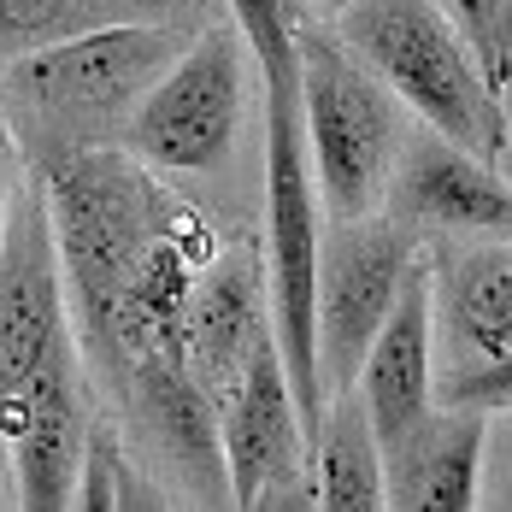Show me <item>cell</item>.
Instances as JSON below:
<instances>
[{
    "mask_svg": "<svg viewBox=\"0 0 512 512\" xmlns=\"http://www.w3.org/2000/svg\"><path fill=\"white\" fill-rule=\"evenodd\" d=\"M71 348H77V330H71L48 201H42V183H30L12 195L6 242H0V424L24 401V389Z\"/></svg>",
    "mask_w": 512,
    "mask_h": 512,
    "instance_id": "obj_6",
    "label": "cell"
},
{
    "mask_svg": "<svg viewBox=\"0 0 512 512\" xmlns=\"http://www.w3.org/2000/svg\"><path fill=\"white\" fill-rule=\"evenodd\" d=\"M389 218L407 224L412 236H483V242H512V183H501L495 165L460 154L454 142L430 136L407 142L395 183H389Z\"/></svg>",
    "mask_w": 512,
    "mask_h": 512,
    "instance_id": "obj_11",
    "label": "cell"
},
{
    "mask_svg": "<svg viewBox=\"0 0 512 512\" xmlns=\"http://www.w3.org/2000/svg\"><path fill=\"white\" fill-rule=\"evenodd\" d=\"M336 42L401 101V112L424 118L430 136L483 165L507 154L512 124L501 89H489L483 65L436 0H354L336 24Z\"/></svg>",
    "mask_w": 512,
    "mask_h": 512,
    "instance_id": "obj_1",
    "label": "cell"
},
{
    "mask_svg": "<svg viewBox=\"0 0 512 512\" xmlns=\"http://www.w3.org/2000/svg\"><path fill=\"white\" fill-rule=\"evenodd\" d=\"M436 407H465V412H512V354L489 359V365H465V371H448L442 389H436Z\"/></svg>",
    "mask_w": 512,
    "mask_h": 512,
    "instance_id": "obj_19",
    "label": "cell"
},
{
    "mask_svg": "<svg viewBox=\"0 0 512 512\" xmlns=\"http://www.w3.org/2000/svg\"><path fill=\"white\" fill-rule=\"evenodd\" d=\"M489 418L436 407L383 448V512H477Z\"/></svg>",
    "mask_w": 512,
    "mask_h": 512,
    "instance_id": "obj_13",
    "label": "cell"
},
{
    "mask_svg": "<svg viewBox=\"0 0 512 512\" xmlns=\"http://www.w3.org/2000/svg\"><path fill=\"white\" fill-rule=\"evenodd\" d=\"M412 259H418V236L395 218H377V212L324 230V242H318V383H324V407L336 395H354L365 348L383 330Z\"/></svg>",
    "mask_w": 512,
    "mask_h": 512,
    "instance_id": "obj_5",
    "label": "cell"
},
{
    "mask_svg": "<svg viewBox=\"0 0 512 512\" xmlns=\"http://www.w3.org/2000/svg\"><path fill=\"white\" fill-rule=\"evenodd\" d=\"M359 412H365L377 448H389L395 436H407L412 424H424L436 412V307H430V259L424 254L412 259L383 330L365 348Z\"/></svg>",
    "mask_w": 512,
    "mask_h": 512,
    "instance_id": "obj_10",
    "label": "cell"
},
{
    "mask_svg": "<svg viewBox=\"0 0 512 512\" xmlns=\"http://www.w3.org/2000/svg\"><path fill=\"white\" fill-rule=\"evenodd\" d=\"M0 512H6V483H0Z\"/></svg>",
    "mask_w": 512,
    "mask_h": 512,
    "instance_id": "obj_26",
    "label": "cell"
},
{
    "mask_svg": "<svg viewBox=\"0 0 512 512\" xmlns=\"http://www.w3.org/2000/svg\"><path fill=\"white\" fill-rule=\"evenodd\" d=\"M242 512H318V495H312V477H301V483H277V489H265V495H254Z\"/></svg>",
    "mask_w": 512,
    "mask_h": 512,
    "instance_id": "obj_23",
    "label": "cell"
},
{
    "mask_svg": "<svg viewBox=\"0 0 512 512\" xmlns=\"http://www.w3.org/2000/svg\"><path fill=\"white\" fill-rule=\"evenodd\" d=\"M218 442H224V477H230V507L236 512L254 495L277 489V483L312 477L307 424H301V407H295V389H289L277 342H265L248 359L242 383L218 407Z\"/></svg>",
    "mask_w": 512,
    "mask_h": 512,
    "instance_id": "obj_9",
    "label": "cell"
},
{
    "mask_svg": "<svg viewBox=\"0 0 512 512\" xmlns=\"http://www.w3.org/2000/svg\"><path fill=\"white\" fill-rule=\"evenodd\" d=\"M242 42L254 53V65H289L301 59V24H307V0H224Z\"/></svg>",
    "mask_w": 512,
    "mask_h": 512,
    "instance_id": "obj_18",
    "label": "cell"
},
{
    "mask_svg": "<svg viewBox=\"0 0 512 512\" xmlns=\"http://www.w3.org/2000/svg\"><path fill=\"white\" fill-rule=\"evenodd\" d=\"M265 342L277 336L259 295V259L248 248H218L183 307V371L212 395V407H224Z\"/></svg>",
    "mask_w": 512,
    "mask_h": 512,
    "instance_id": "obj_12",
    "label": "cell"
},
{
    "mask_svg": "<svg viewBox=\"0 0 512 512\" xmlns=\"http://www.w3.org/2000/svg\"><path fill=\"white\" fill-rule=\"evenodd\" d=\"M312 495L318 512H383V448L359 412V395H336L324 407V430L312 448Z\"/></svg>",
    "mask_w": 512,
    "mask_h": 512,
    "instance_id": "obj_15",
    "label": "cell"
},
{
    "mask_svg": "<svg viewBox=\"0 0 512 512\" xmlns=\"http://www.w3.org/2000/svg\"><path fill=\"white\" fill-rule=\"evenodd\" d=\"M83 354H59L24 389V401L6 412L0 424V448L12 465V501L18 512H71L77 507V483L89 460V407H83Z\"/></svg>",
    "mask_w": 512,
    "mask_h": 512,
    "instance_id": "obj_7",
    "label": "cell"
},
{
    "mask_svg": "<svg viewBox=\"0 0 512 512\" xmlns=\"http://www.w3.org/2000/svg\"><path fill=\"white\" fill-rule=\"evenodd\" d=\"M106 24L101 0H0V59H24Z\"/></svg>",
    "mask_w": 512,
    "mask_h": 512,
    "instance_id": "obj_16",
    "label": "cell"
},
{
    "mask_svg": "<svg viewBox=\"0 0 512 512\" xmlns=\"http://www.w3.org/2000/svg\"><path fill=\"white\" fill-rule=\"evenodd\" d=\"M112 501H118V512H177V501L154 483V471L130 460L118 442H112Z\"/></svg>",
    "mask_w": 512,
    "mask_h": 512,
    "instance_id": "obj_21",
    "label": "cell"
},
{
    "mask_svg": "<svg viewBox=\"0 0 512 512\" xmlns=\"http://www.w3.org/2000/svg\"><path fill=\"white\" fill-rule=\"evenodd\" d=\"M112 430H95L89 436V460H83V483H77V507L71 512H118L112 501Z\"/></svg>",
    "mask_w": 512,
    "mask_h": 512,
    "instance_id": "obj_22",
    "label": "cell"
},
{
    "mask_svg": "<svg viewBox=\"0 0 512 512\" xmlns=\"http://www.w3.org/2000/svg\"><path fill=\"white\" fill-rule=\"evenodd\" d=\"M6 218H12V118L0 95V242H6Z\"/></svg>",
    "mask_w": 512,
    "mask_h": 512,
    "instance_id": "obj_24",
    "label": "cell"
},
{
    "mask_svg": "<svg viewBox=\"0 0 512 512\" xmlns=\"http://www.w3.org/2000/svg\"><path fill=\"white\" fill-rule=\"evenodd\" d=\"M118 401L130 412L136 436L148 442L159 471L183 483V495L201 512L230 507V477H224V442H218V407L201 383L183 371V359H148L118 383Z\"/></svg>",
    "mask_w": 512,
    "mask_h": 512,
    "instance_id": "obj_8",
    "label": "cell"
},
{
    "mask_svg": "<svg viewBox=\"0 0 512 512\" xmlns=\"http://www.w3.org/2000/svg\"><path fill=\"white\" fill-rule=\"evenodd\" d=\"M195 36L165 24H95L6 65L0 95L30 112L36 130L77 136L71 148H101L95 136L124 130L142 95L183 59Z\"/></svg>",
    "mask_w": 512,
    "mask_h": 512,
    "instance_id": "obj_2",
    "label": "cell"
},
{
    "mask_svg": "<svg viewBox=\"0 0 512 512\" xmlns=\"http://www.w3.org/2000/svg\"><path fill=\"white\" fill-rule=\"evenodd\" d=\"M318 6H324V12H330V18H342V12H348V6H354V0H318Z\"/></svg>",
    "mask_w": 512,
    "mask_h": 512,
    "instance_id": "obj_25",
    "label": "cell"
},
{
    "mask_svg": "<svg viewBox=\"0 0 512 512\" xmlns=\"http://www.w3.org/2000/svg\"><path fill=\"white\" fill-rule=\"evenodd\" d=\"M106 24H165V30H206L218 18H230L224 0H101Z\"/></svg>",
    "mask_w": 512,
    "mask_h": 512,
    "instance_id": "obj_20",
    "label": "cell"
},
{
    "mask_svg": "<svg viewBox=\"0 0 512 512\" xmlns=\"http://www.w3.org/2000/svg\"><path fill=\"white\" fill-rule=\"evenodd\" d=\"M430 307L465 365L512 354V242H477L442 254L430 265Z\"/></svg>",
    "mask_w": 512,
    "mask_h": 512,
    "instance_id": "obj_14",
    "label": "cell"
},
{
    "mask_svg": "<svg viewBox=\"0 0 512 512\" xmlns=\"http://www.w3.org/2000/svg\"><path fill=\"white\" fill-rule=\"evenodd\" d=\"M242 101H248V42L236 18H218L195 30L183 59L142 95L124 124V142L154 171H183V177L218 171L236 148Z\"/></svg>",
    "mask_w": 512,
    "mask_h": 512,
    "instance_id": "obj_4",
    "label": "cell"
},
{
    "mask_svg": "<svg viewBox=\"0 0 512 512\" xmlns=\"http://www.w3.org/2000/svg\"><path fill=\"white\" fill-rule=\"evenodd\" d=\"M301 130L318 206L336 224L371 218L389 201L401 165V101L336 42V30L301 24Z\"/></svg>",
    "mask_w": 512,
    "mask_h": 512,
    "instance_id": "obj_3",
    "label": "cell"
},
{
    "mask_svg": "<svg viewBox=\"0 0 512 512\" xmlns=\"http://www.w3.org/2000/svg\"><path fill=\"white\" fill-rule=\"evenodd\" d=\"M436 6L454 18V30L465 36L471 59L489 77V89L507 95V83H512V0H436Z\"/></svg>",
    "mask_w": 512,
    "mask_h": 512,
    "instance_id": "obj_17",
    "label": "cell"
}]
</instances>
